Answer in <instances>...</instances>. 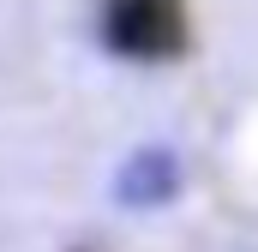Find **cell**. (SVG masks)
Masks as SVG:
<instances>
[{
  "label": "cell",
  "mask_w": 258,
  "mask_h": 252,
  "mask_svg": "<svg viewBox=\"0 0 258 252\" xmlns=\"http://www.w3.org/2000/svg\"><path fill=\"white\" fill-rule=\"evenodd\" d=\"M102 42L126 60H180L192 48L186 0H108L102 6Z\"/></svg>",
  "instance_id": "cell-1"
}]
</instances>
